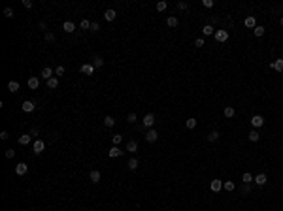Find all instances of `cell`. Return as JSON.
<instances>
[{
    "instance_id": "1",
    "label": "cell",
    "mask_w": 283,
    "mask_h": 211,
    "mask_svg": "<svg viewBox=\"0 0 283 211\" xmlns=\"http://www.w3.org/2000/svg\"><path fill=\"white\" fill-rule=\"evenodd\" d=\"M213 36H215V40H217V41H221V44H223V41H226V40H229V32L221 29V30H215V34H213Z\"/></svg>"
},
{
    "instance_id": "2",
    "label": "cell",
    "mask_w": 283,
    "mask_h": 211,
    "mask_svg": "<svg viewBox=\"0 0 283 211\" xmlns=\"http://www.w3.org/2000/svg\"><path fill=\"white\" fill-rule=\"evenodd\" d=\"M157 138H159V132H157V130H153V128H151V130H147L145 139H147L149 143H155V142H157Z\"/></svg>"
},
{
    "instance_id": "3",
    "label": "cell",
    "mask_w": 283,
    "mask_h": 211,
    "mask_svg": "<svg viewBox=\"0 0 283 211\" xmlns=\"http://www.w3.org/2000/svg\"><path fill=\"white\" fill-rule=\"evenodd\" d=\"M32 147H34V153H36V154H42V153H44V149H45V143L42 142V139H36Z\"/></svg>"
},
{
    "instance_id": "4",
    "label": "cell",
    "mask_w": 283,
    "mask_h": 211,
    "mask_svg": "<svg viewBox=\"0 0 283 211\" xmlns=\"http://www.w3.org/2000/svg\"><path fill=\"white\" fill-rule=\"evenodd\" d=\"M210 188H211L213 192H219V191L223 188V181H221V179H213V181H211V185H210Z\"/></svg>"
},
{
    "instance_id": "5",
    "label": "cell",
    "mask_w": 283,
    "mask_h": 211,
    "mask_svg": "<svg viewBox=\"0 0 283 211\" xmlns=\"http://www.w3.org/2000/svg\"><path fill=\"white\" fill-rule=\"evenodd\" d=\"M26 172H28V166H26L25 162H19V164L15 166V173H17V175H25Z\"/></svg>"
},
{
    "instance_id": "6",
    "label": "cell",
    "mask_w": 283,
    "mask_h": 211,
    "mask_svg": "<svg viewBox=\"0 0 283 211\" xmlns=\"http://www.w3.org/2000/svg\"><path fill=\"white\" fill-rule=\"evenodd\" d=\"M21 109H23L25 113H30V111H34V102L25 100V102H23V106H21Z\"/></svg>"
},
{
    "instance_id": "7",
    "label": "cell",
    "mask_w": 283,
    "mask_h": 211,
    "mask_svg": "<svg viewBox=\"0 0 283 211\" xmlns=\"http://www.w3.org/2000/svg\"><path fill=\"white\" fill-rule=\"evenodd\" d=\"M251 124L255 126V128H259V126H263V124H264V119L260 117V115H253V119H251Z\"/></svg>"
},
{
    "instance_id": "8",
    "label": "cell",
    "mask_w": 283,
    "mask_h": 211,
    "mask_svg": "<svg viewBox=\"0 0 283 211\" xmlns=\"http://www.w3.org/2000/svg\"><path fill=\"white\" fill-rule=\"evenodd\" d=\"M253 181L257 183L259 187H263V185H266V181H268V177H266V173H259V175H257V177H255Z\"/></svg>"
},
{
    "instance_id": "9",
    "label": "cell",
    "mask_w": 283,
    "mask_h": 211,
    "mask_svg": "<svg viewBox=\"0 0 283 211\" xmlns=\"http://www.w3.org/2000/svg\"><path fill=\"white\" fill-rule=\"evenodd\" d=\"M270 68L278 70V72H283V59H275L272 64H270Z\"/></svg>"
},
{
    "instance_id": "10",
    "label": "cell",
    "mask_w": 283,
    "mask_h": 211,
    "mask_svg": "<svg viewBox=\"0 0 283 211\" xmlns=\"http://www.w3.org/2000/svg\"><path fill=\"white\" fill-rule=\"evenodd\" d=\"M108 154H110V157H111V158H115V157H121V154H123V151H121V149H119V147H117V145H113V147H111V149H110V153H108Z\"/></svg>"
},
{
    "instance_id": "11",
    "label": "cell",
    "mask_w": 283,
    "mask_h": 211,
    "mask_svg": "<svg viewBox=\"0 0 283 211\" xmlns=\"http://www.w3.org/2000/svg\"><path fill=\"white\" fill-rule=\"evenodd\" d=\"M245 26H247V29H255V26H257V19H255L253 15L245 17Z\"/></svg>"
},
{
    "instance_id": "12",
    "label": "cell",
    "mask_w": 283,
    "mask_h": 211,
    "mask_svg": "<svg viewBox=\"0 0 283 211\" xmlns=\"http://www.w3.org/2000/svg\"><path fill=\"white\" fill-rule=\"evenodd\" d=\"M117 17V11L115 10H106V13H104V19L106 21H113Z\"/></svg>"
},
{
    "instance_id": "13",
    "label": "cell",
    "mask_w": 283,
    "mask_h": 211,
    "mask_svg": "<svg viewBox=\"0 0 283 211\" xmlns=\"http://www.w3.org/2000/svg\"><path fill=\"white\" fill-rule=\"evenodd\" d=\"M79 70H81V74H87V75H91V74L95 72V66H93V64H83Z\"/></svg>"
},
{
    "instance_id": "14",
    "label": "cell",
    "mask_w": 283,
    "mask_h": 211,
    "mask_svg": "<svg viewBox=\"0 0 283 211\" xmlns=\"http://www.w3.org/2000/svg\"><path fill=\"white\" fill-rule=\"evenodd\" d=\"M153 123H155V115H153V113H147V115L144 117V124H145V126H153Z\"/></svg>"
},
{
    "instance_id": "15",
    "label": "cell",
    "mask_w": 283,
    "mask_h": 211,
    "mask_svg": "<svg viewBox=\"0 0 283 211\" xmlns=\"http://www.w3.org/2000/svg\"><path fill=\"white\" fill-rule=\"evenodd\" d=\"M26 83H28V87H30V89H38L40 79H38V77H28V81H26Z\"/></svg>"
},
{
    "instance_id": "16",
    "label": "cell",
    "mask_w": 283,
    "mask_h": 211,
    "mask_svg": "<svg viewBox=\"0 0 283 211\" xmlns=\"http://www.w3.org/2000/svg\"><path fill=\"white\" fill-rule=\"evenodd\" d=\"M202 32H204V36H211V34H215V30H213V26H211V25H204L202 26Z\"/></svg>"
},
{
    "instance_id": "17",
    "label": "cell",
    "mask_w": 283,
    "mask_h": 211,
    "mask_svg": "<svg viewBox=\"0 0 283 211\" xmlns=\"http://www.w3.org/2000/svg\"><path fill=\"white\" fill-rule=\"evenodd\" d=\"M42 77L49 81V79L53 77V70H51V68H44V70H42Z\"/></svg>"
},
{
    "instance_id": "18",
    "label": "cell",
    "mask_w": 283,
    "mask_h": 211,
    "mask_svg": "<svg viewBox=\"0 0 283 211\" xmlns=\"http://www.w3.org/2000/svg\"><path fill=\"white\" fill-rule=\"evenodd\" d=\"M138 149V143L134 142V139H130V142H126V151H130V153H136Z\"/></svg>"
},
{
    "instance_id": "19",
    "label": "cell",
    "mask_w": 283,
    "mask_h": 211,
    "mask_svg": "<svg viewBox=\"0 0 283 211\" xmlns=\"http://www.w3.org/2000/svg\"><path fill=\"white\" fill-rule=\"evenodd\" d=\"M62 29H64V32H74L76 30V25L72 23V21H66V23L62 25Z\"/></svg>"
},
{
    "instance_id": "20",
    "label": "cell",
    "mask_w": 283,
    "mask_h": 211,
    "mask_svg": "<svg viewBox=\"0 0 283 211\" xmlns=\"http://www.w3.org/2000/svg\"><path fill=\"white\" fill-rule=\"evenodd\" d=\"M89 177H91V181H93V183H98V181H100V177H102V175H100V172L93 170V172H91V175H89Z\"/></svg>"
},
{
    "instance_id": "21",
    "label": "cell",
    "mask_w": 283,
    "mask_h": 211,
    "mask_svg": "<svg viewBox=\"0 0 283 211\" xmlns=\"http://www.w3.org/2000/svg\"><path fill=\"white\" fill-rule=\"evenodd\" d=\"M19 143H21V145H28V143H30V134L19 136Z\"/></svg>"
},
{
    "instance_id": "22",
    "label": "cell",
    "mask_w": 283,
    "mask_h": 211,
    "mask_svg": "<svg viewBox=\"0 0 283 211\" xmlns=\"http://www.w3.org/2000/svg\"><path fill=\"white\" fill-rule=\"evenodd\" d=\"M8 90H11V93H17V90H19V81H10V83H8Z\"/></svg>"
},
{
    "instance_id": "23",
    "label": "cell",
    "mask_w": 283,
    "mask_h": 211,
    "mask_svg": "<svg viewBox=\"0 0 283 211\" xmlns=\"http://www.w3.org/2000/svg\"><path fill=\"white\" fill-rule=\"evenodd\" d=\"M47 87L49 89H57L59 87V77H51V79L47 81Z\"/></svg>"
},
{
    "instance_id": "24",
    "label": "cell",
    "mask_w": 283,
    "mask_h": 211,
    "mask_svg": "<svg viewBox=\"0 0 283 211\" xmlns=\"http://www.w3.org/2000/svg\"><path fill=\"white\" fill-rule=\"evenodd\" d=\"M223 113H225V117H234V108H232V106H226V108L223 109Z\"/></svg>"
},
{
    "instance_id": "25",
    "label": "cell",
    "mask_w": 283,
    "mask_h": 211,
    "mask_svg": "<svg viewBox=\"0 0 283 211\" xmlns=\"http://www.w3.org/2000/svg\"><path fill=\"white\" fill-rule=\"evenodd\" d=\"M247 138H249V142H259L260 134H259L257 130H251V132H249V136H247Z\"/></svg>"
},
{
    "instance_id": "26",
    "label": "cell",
    "mask_w": 283,
    "mask_h": 211,
    "mask_svg": "<svg viewBox=\"0 0 283 211\" xmlns=\"http://www.w3.org/2000/svg\"><path fill=\"white\" fill-rule=\"evenodd\" d=\"M113 124H115V119H113V117H110V115H108V117H104V126H108V128H111Z\"/></svg>"
},
{
    "instance_id": "27",
    "label": "cell",
    "mask_w": 283,
    "mask_h": 211,
    "mask_svg": "<svg viewBox=\"0 0 283 211\" xmlns=\"http://www.w3.org/2000/svg\"><path fill=\"white\" fill-rule=\"evenodd\" d=\"M242 181L245 183V185H249V183H253V175H251V173H247V172H245V173L242 175Z\"/></svg>"
},
{
    "instance_id": "28",
    "label": "cell",
    "mask_w": 283,
    "mask_h": 211,
    "mask_svg": "<svg viewBox=\"0 0 283 211\" xmlns=\"http://www.w3.org/2000/svg\"><path fill=\"white\" fill-rule=\"evenodd\" d=\"M264 30H266L264 26H259V25H257V26L253 29V34H255V36H263V34H264Z\"/></svg>"
},
{
    "instance_id": "29",
    "label": "cell",
    "mask_w": 283,
    "mask_h": 211,
    "mask_svg": "<svg viewBox=\"0 0 283 211\" xmlns=\"http://www.w3.org/2000/svg\"><path fill=\"white\" fill-rule=\"evenodd\" d=\"M223 187H225V191H229V192H232V191L236 188V185H234L232 181H225V185H223Z\"/></svg>"
},
{
    "instance_id": "30",
    "label": "cell",
    "mask_w": 283,
    "mask_h": 211,
    "mask_svg": "<svg viewBox=\"0 0 283 211\" xmlns=\"http://www.w3.org/2000/svg\"><path fill=\"white\" fill-rule=\"evenodd\" d=\"M166 23H168L170 29H174V26H178V17H174V15H172V17H168Z\"/></svg>"
},
{
    "instance_id": "31",
    "label": "cell",
    "mask_w": 283,
    "mask_h": 211,
    "mask_svg": "<svg viewBox=\"0 0 283 211\" xmlns=\"http://www.w3.org/2000/svg\"><path fill=\"white\" fill-rule=\"evenodd\" d=\"M102 64H104L102 57H95V59H93V66H95V68H100Z\"/></svg>"
},
{
    "instance_id": "32",
    "label": "cell",
    "mask_w": 283,
    "mask_h": 211,
    "mask_svg": "<svg viewBox=\"0 0 283 211\" xmlns=\"http://www.w3.org/2000/svg\"><path fill=\"white\" fill-rule=\"evenodd\" d=\"M185 126H187V128H194V126H196V119H193V117L187 119V121H185Z\"/></svg>"
},
{
    "instance_id": "33",
    "label": "cell",
    "mask_w": 283,
    "mask_h": 211,
    "mask_svg": "<svg viewBox=\"0 0 283 211\" xmlns=\"http://www.w3.org/2000/svg\"><path fill=\"white\" fill-rule=\"evenodd\" d=\"M126 166H129L130 170L134 172V170H136V168H138V160H136V158H130V160H129V164H126Z\"/></svg>"
},
{
    "instance_id": "34",
    "label": "cell",
    "mask_w": 283,
    "mask_h": 211,
    "mask_svg": "<svg viewBox=\"0 0 283 211\" xmlns=\"http://www.w3.org/2000/svg\"><path fill=\"white\" fill-rule=\"evenodd\" d=\"M217 138H219V132L213 130V132H210V134H208V142H215Z\"/></svg>"
},
{
    "instance_id": "35",
    "label": "cell",
    "mask_w": 283,
    "mask_h": 211,
    "mask_svg": "<svg viewBox=\"0 0 283 211\" xmlns=\"http://www.w3.org/2000/svg\"><path fill=\"white\" fill-rule=\"evenodd\" d=\"M166 8H168L166 2H157V11H164Z\"/></svg>"
},
{
    "instance_id": "36",
    "label": "cell",
    "mask_w": 283,
    "mask_h": 211,
    "mask_svg": "<svg viewBox=\"0 0 283 211\" xmlns=\"http://www.w3.org/2000/svg\"><path fill=\"white\" fill-rule=\"evenodd\" d=\"M81 29H83V30H91V23H89L87 19H83V21H81Z\"/></svg>"
},
{
    "instance_id": "37",
    "label": "cell",
    "mask_w": 283,
    "mask_h": 211,
    "mask_svg": "<svg viewBox=\"0 0 283 211\" xmlns=\"http://www.w3.org/2000/svg\"><path fill=\"white\" fill-rule=\"evenodd\" d=\"M121 139H123V136H119V134H115V136L111 138V142H113V145H119V143H121Z\"/></svg>"
},
{
    "instance_id": "38",
    "label": "cell",
    "mask_w": 283,
    "mask_h": 211,
    "mask_svg": "<svg viewBox=\"0 0 283 211\" xmlns=\"http://www.w3.org/2000/svg\"><path fill=\"white\" fill-rule=\"evenodd\" d=\"M4 15L8 17V19H11V17H13V10H11V8H4Z\"/></svg>"
},
{
    "instance_id": "39",
    "label": "cell",
    "mask_w": 283,
    "mask_h": 211,
    "mask_svg": "<svg viewBox=\"0 0 283 211\" xmlns=\"http://www.w3.org/2000/svg\"><path fill=\"white\" fill-rule=\"evenodd\" d=\"M204 8H213V0H202Z\"/></svg>"
},
{
    "instance_id": "40",
    "label": "cell",
    "mask_w": 283,
    "mask_h": 211,
    "mask_svg": "<svg viewBox=\"0 0 283 211\" xmlns=\"http://www.w3.org/2000/svg\"><path fill=\"white\" fill-rule=\"evenodd\" d=\"M100 30V25L98 23H91V32H98Z\"/></svg>"
},
{
    "instance_id": "41",
    "label": "cell",
    "mask_w": 283,
    "mask_h": 211,
    "mask_svg": "<svg viewBox=\"0 0 283 211\" xmlns=\"http://www.w3.org/2000/svg\"><path fill=\"white\" fill-rule=\"evenodd\" d=\"M126 121H129V123H134V121H136V113H129V115H126Z\"/></svg>"
},
{
    "instance_id": "42",
    "label": "cell",
    "mask_w": 283,
    "mask_h": 211,
    "mask_svg": "<svg viewBox=\"0 0 283 211\" xmlns=\"http://www.w3.org/2000/svg\"><path fill=\"white\" fill-rule=\"evenodd\" d=\"M13 157H15V151H13V149H8V151H6V158H13Z\"/></svg>"
},
{
    "instance_id": "43",
    "label": "cell",
    "mask_w": 283,
    "mask_h": 211,
    "mask_svg": "<svg viewBox=\"0 0 283 211\" xmlns=\"http://www.w3.org/2000/svg\"><path fill=\"white\" fill-rule=\"evenodd\" d=\"M55 74H57V75H62V74H64V66H57Z\"/></svg>"
},
{
    "instance_id": "44",
    "label": "cell",
    "mask_w": 283,
    "mask_h": 211,
    "mask_svg": "<svg viewBox=\"0 0 283 211\" xmlns=\"http://www.w3.org/2000/svg\"><path fill=\"white\" fill-rule=\"evenodd\" d=\"M178 8H179V10H187L189 4H187V2H178Z\"/></svg>"
},
{
    "instance_id": "45",
    "label": "cell",
    "mask_w": 283,
    "mask_h": 211,
    "mask_svg": "<svg viewBox=\"0 0 283 211\" xmlns=\"http://www.w3.org/2000/svg\"><path fill=\"white\" fill-rule=\"evenodd\" d=\"M194 45H196V47H204V40H202V38L194 40Z\"/></svg>"
},
{
    "instance_id": "46",
    "label": "cell",
    "mask_w": 283,
    "mask_h": 211,
    "mask_svg": "<svg viewBox=\"0 0 283 211\" xmlns=\"http://www.w3.org/2000/svg\"><path fill=\"white\" fill-rule=\"evenodd\" d=\"M45 40H47V41H55V36H53L51 32H47V34H45Z\"/></svg>"
},
{
    "instance_id": "47",
    "label": "cell",
    "mask_w": 283,
    "mask_h": 211,
    "mask_svg": "<svg viewBox=\"0 0 283 211\" xmlns=\"http://www.w3.org/2000/svg\"><path fill=\"white\" fill-rule=\"evenodd\" d=\"M23 6L25 8H32V0H23Z\"/></svg>"
},
{
    "instance_id": "48",
    "label": "cell",
    "mask_w": 283,
    "mask_h": 211,
    "mask_svg": "<svg viewBox=\"0 0 283 211\" xmlns=\"http://www.w3.org/2000/svg\"><path fill=\"white\" fill-rule=\"evenodd\" d=\"M8 138H10V134H8L6 130H4V132H0V139H8Z\"/></svg>"
},
{
    "instance_id": "49",
    "label": "cell",
    "mask_w": 283,
    "mask_h": 211,
    "mask_svg": "<svg viewBox=\"0 0 283 211\" xmlns=\"http://www.w3.org/2000/svg\"><path fill=\"white\" fill-rule=\"evenodd\" d=\"M38 132H40L38 128H32V130H30V136H38Z\"/></svg>"
},
{
    "instance_id": "50",
    "label": "cell",
    "mask_w": 283,
    "mask_h": 211,
    "mask_svg": "<svg viewBox=\"0 0 283 211\" xmlns=\"http://www.w3.org/2000/svg\"><path fill=\"white\" fill-rule=\"evenodd\" d=\"M279 23H281V25H283V17H281V21H279Z\"/></svg>"
}]
</instances>
